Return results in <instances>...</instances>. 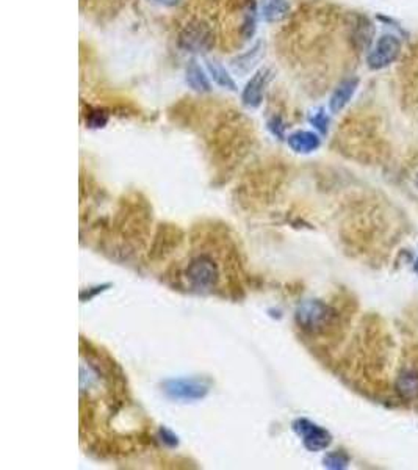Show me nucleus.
Returning <instances> with one entry per match:
<instances>
[{
    "label": "nucleus",
    "instance_id": "nucleus-15",
    "mask_svg": "<svg viewBox=\"0 0 418 470\" xmlns=\"http://www.w3.org/2000/svg\"><path fill=\"white\" fill-rule=\"evenodd\" d=\"M323 462H324V467H328V469H336V470L345 469V467H348V464H349V456L342 450H336L326 455Z\"/></svg>",
    "mask_w": 418,
    "mask_h": 470
},
{
    "label": "nucleus",
    "instance_id": "nucleus-14",
    "mask_svg": "<svg viewBox=\"0 0 418 470\" xmlns=\"http://www.w3.org/2000/svg\"><path fill=\"white\" fill-rule=\"evenodd\" d=\"M260 51H262V44L259 43L257 46H254L252 49L247 51L245 55H241L237 60H234L232 68L237 72H247L251 69V66L254 64V62H257V60H259Z\"/></svg>",
    "mask_w": 418,
    "mask_h": 470
},
{
    "label": "nucleus",
    "instance_id": "nucleus-3",
    "mask_svg": "<svg viewBox=\"0 0 418 470\" xmlns=\"http://www.w3.org/2000/svg\"><path fill=\"white\" fill-rule=\"evenodd\" d=\"M185 278L195 290L209 292L215 288L220 281V270H218L214 257L209 254H198L186 265Z\"/></svg>",
    "mask_w": 418,
    "mask_h": 470
},
{
    "label": "nucleus",
    "instance_id": "nucleus-22",
    "mask_svg": "<svg viewBox=\"0 0 418 470\" xmlns=\"http://www.w3.org/2000/svg\"><path fill=\"white\" fill-rule=\"evenodd\" d=\"M414 184H415V186H417V189H418V173L415 174V179H414Z\"/></svg>",
    "mask_w": 418,
    "mask_h": 470
},
{
    "label": "nucleus",
    "instance_id": "nucleus-23",
    "mask_svg": "<svg viewBox=\"0 0 418 470\" xmlns=\"http://www.w3.org/2000/svg\"><path fill=\"white\" fill-rule=\"evenodd\" d=\"M415 271H418V259H417V263H415Z\"/></svg>",
    "mask_w": 418,
    "mask_h": 470
},
{
    "label": "nucleus",
    "instance_id": "nucleus-19",
    "mask_svg": "<svg viewBox=\"0 0 418 470\" xmlns=\"http://www.w3.org/2000/svg\"><path fill=\"white\" fill-rule=\"evenodd\" d=\"M160 437H162V441L165 442L168 447H177L179 445V437L174 435V433L171 430H168V428H160Z\"/></svg>",
    "mask_w": 418,
    "mask_h": 470
},
{
    "label": "nucleus",
    "instance_id": "nucleus-20",
    "mask_svg": "<svg viewBox=\"0 0 418 470\" xmlns=\"http://www.w3.org/2000/svg\"><path fill=\"white\" fill-rule=\"evenodd\" d=\"M110 287V284H105V286H99V287H93V288H88V290H85L80 293V299L82 301H89L91 298H94L96 295L107 290V288Z\"/></svg>",
    "mask_w": 418,
    "mask_h": 470
},
{
    "label": "nucleus",
    "instance_id": "nucleus-6",
    "mask_svg": "<svg viewBox=\"0 0 418 470\" xmlns=\"http://www.w3.org/2000/svg\"><path fill=\"white\" fill-rule=\"evenodd\" d=\"M292 426L296 435L302 439V444L308 451L326 450L332 442L331 433L308 419H296Z\"/></svg>",
    "mask_w": 418,
    "mask_h": 470
},
{
    "label": "nucleus",
    "instance_id": "nucleus-21",
    "mask_svg": "<svg viewBox=\"0 0 418 470\" xmlns=\"http://www.w3.org/2000/svg\"><path fill=\"white\" fill-rule=\"evenodd\" d=\"M149 2L160 5V7H177L182 0H149Z\"/></svg>",
    "mask_w": 418,
    "mask_h": 470
},
{
    "label": "nucleus",
    "instance_id": "nucleus-18",
    "mask_svg": "<svg viewBox=\"0 0 418 470\" xmlns=\"http://www.w3.org/2000/svg\"><path fill=\"white\" fill-rule=\"evenodd\" d=\"M268 129L272 132V135L279 137L282 140L284 138V130H286V125H284L282 119L279 116H272L268 121Z\"/></svg>",
    "mask_w": 418,
    "mask_h": 470
},
{
    "label": "nucleus",
    "instance_id": "nucleus-1",
    "mask_svg": "<svg viewBox=\"0 0 418 470\" xmlns=\"http://www.w3.org/2000/svg\"><path fill=\"white\" fill-rule=\"evenodd\" d=\"M296 324L307 334H324L334 327L337 322V312L334 307L321 299H307L301 303L295 313Z\"/></svg>",
    "mask_w": 418,
    "mask_h": 470
},
{
    "label": "nucleus",
    "instance_id": "nucleus-10",
    "mask_svg": "<svg viewBox=\"0 0 418 470\" xmlns=\"http://www.w3.org/2000/svg\"><path fill=\"white\" fill-rule=\"evenodd\" d=\"M259 13L265 22H281L290 15V3L288 0H260Z\"/></svg>",
    "mask_w": 418,
    "mask_h": 470
},
{
    "label": "nucleus",
    "instance_id": "nucleus-4",
    "mask_svg": "<svg viewBox=\"0 0 418 470\" xmlns=\"http://www.w3.org/2000/svg\"><path fill=\"white\" fill-rule=\"evenodd\" d=\"M162 390L175 401H198L209 395L210 384L202 378H175L163 381Z\"/></svg>",
    "mask_w": 418,
    "mask_h": 470
},
{
    "label": "nucleus",
    "instance_id": "nucleus-12",
    "mask_svg": "<svg viewBox=\"0 0 418 470\" xmlns=\"http://www.w3.org/2000/svg\"><path fill=\"white\" fill-rule=\"evenodd\" d=\"M397 389L401 394L403 399L409 401L418 400V372L414 369L404 370L401 375L398 376Z\"/></svg>",
    "mask_w": 418,
    "mask_h": 470
},
{
    "label": "nucleus",
    "instance_id": "nucleus-11",
    "mask_svg": "<svg viewBox=\"0 0 418 470\" xmlns=\"http://www.w3.org/2000/svg\"><path fill=\"white\" fill-rule=\"evenodd\" d=\"M185 80L189 83L191 89H195L196 93H209L211 89L209 76L205 74V71L201 68L196 60H190L185 69Z\"/></svg>",
    "mask_w": 418,
    "mask_h": 470
},
{
    "label": "nucleus",
    "instance_id": "nucleus-9",
    "mask_svg": "<svg viewBox=\"0 0 418 470\" xmlns=\"http://www.w3.org/2000/svg\"><path fill=\"white\" fill-rule=\"evenodd\" d=\"M287 143L292 150L298 154H311L315 153L321 146L320 137L311 130H296L288 135Z\"/></svg>",
    "mask_w": 418,
    "mask_h": 470
},
{
    "label": "nucleus",
    "instance_id": "nucleus-2",
    "mask_svg": "<svg viewBox=\"0 0 418 470\" xmlns=\"http://www.w3.org/2000/svg\"><path fill=\"white\" fill-rule=\"evenodd\" d=\"M177 44L190 53H207L215 46V33L207 22L201 19L190 21L180 30Z\"/></svg>",
    "mask_w": 418,
    "mask_h": 470
},
{
    "label": "nucleus",
    "instance_id": "nucleus-7",
    "mask_svg": "<svg viewBox=\"0 0 418 470\" xmlns=\"http://www.w3.org/2000/svg\"><path fill=\"white\" fill-rule=\"evenodd\" d=\"M271 77L272 72L268 68H260L257 72H254L241 93V101L247 108H259L262 105L265 89L268 87Z\"/></svg>",
    "mask_w": 418,
    "mask_h": 470
},
{
    "label": "nucleus",
    "instance_id": "nucleus-17",
    "mask_svg": "<svg viewBox=\"0 0 418 470\" xmlns=\"http://www.w3.org/2000/svg\"><path fill=\"white\" fill-rule=\"evenodd\" d=\"M107 123H108V116H107V113L102 112V110L91 112L88 116H87V124L89 125V128H93V129L105 128Z\"/></svg>",
    "mask_w": 418,
    "mask_h": 470
},
{
    "label": "nucleus",
    "instance_id": "nucleus-8",
    "mask_svg": "<svg viewBox=\"0 0 418 470\" xmlns=\"http://www.w3.org/2000/svg\"><path fill=\"white\" fill-rule=\"evenodd\" d=\"M357 87H359V78H347L338 85L329 99V110L332 113H340L348 102L353 99Z\"/></svg>",
    "mask_w": 418,
    "mask_h": 470
},
{
    "label": "nucleus",
    "instance_id": "nucleus-13",
    "mask_svg": "<svg viewBox=\"0 0 418 470\" xmlns=\"http://www.w3.org/2000/svg\"><path fill=\"white\" fill-rule=\"evenodd\" d=\"M205 68H207L210 78L216 83L218 87L229 89V92H237V83H235L234 77L230 76V72L224 68L223 64L207 60V62H205Z\"/></svg>",
    "mask_w": 418,
    "mask_h": 470
},
{
    "label": "nucleus",
    "instance_id": "nucleus-5",
    "mask_svg": "<svg viewBox=\"0 0 418 470\" xmlns=\"http://www.w3.org/2000/svg\"><path fill=\"white\" fill-rule=\"evenodd\" d=\"M403 44L398 36L393 33L381 35L376 43L368 52L367 64L372 71H381L389 68L392 63H395L401 55Z\"/></svg>",
    "mask_w": 418,
    "mask_h": 470
},
{
    "label": "nucleus",
    "instance_id": "nucleus-16",
    "mask_svg": "<svg viewBox=\"0 0 418 470\" xmlns=\"http://www.w3.org/2000/svg\"><path fill=\"white\" fill-rule=\"evenodd\" d=\"M311 123L315 129L321 132V134H326L329 128V116L324 113L323 108H320L317 113H313L311 116Z\"/></svg>",
    "mask_w": 418,
    "mask_h": 470
}]
</instances>
